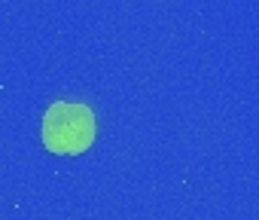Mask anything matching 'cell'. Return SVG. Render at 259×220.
Instances as JSON below:
<instances>
[{
	"label": "cell",
	"mask_w": 259,
	"mask_h": 220,
	"mask_svg": "<svg viewBox=\"0 0 259 220\" xmlns=\"http://www.w3.org/2000/svg\"><path fill=\"white\" fill-rule=\"evenodd\" d=\"M98 126H95V114L85 104H67V101H55L46 114H43V126H40V138L43 147L55 156H79L95 144Z\"/></svg>",
	"instance_id": "cell-1"
}]
</instances>
